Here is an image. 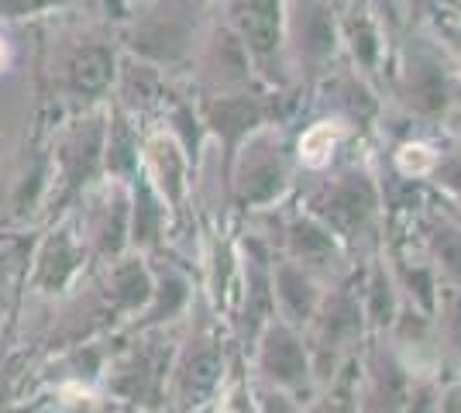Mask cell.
Masks as SVG:
<instances>
[{
  "mask_svg": "<svg viewBox=\"0 0 461 413\" xmlns=\"http://www.w3.org/2000/svg\"><path fill=\"white\" fill-rule=\"evenodd\" d=\"M230 18L255 56H272L279 45V0H230Z\"/></svg>",
  "mask_w": 461,
  "mask_h": 413,
  "instance_id": "obj_1",
  "label": "cell"
},
{
  "mask_svg": "<svg viewBox=\"0 0 461 413\" xmlns=\"http://www.w3.org/2000/svg\"><path fill=\"white\" fill-rule=\"evenodd\" d=\"M334 128H330V121H324V124H317V128H310L307 135H303V141H300V152H303V158L307 162H313V166H321L327 158V152L334 148Z\"/></svg>",
  "mask_w": 461,
  "mask_h": 413,
  "instance_id": "obj_2",
  "label": "cell"
}]
</instances>
